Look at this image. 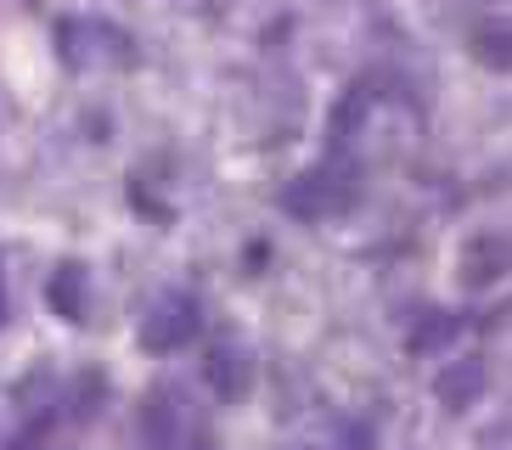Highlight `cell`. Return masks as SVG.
<instances>
[{
  "mask_svg": "<svg viewBox=\"0 0 512 450\" xmlns=\"http://www.w3.org/2000/svg\"><path fill=\"white\" fill-rule=\"evenodd\" d=\"M361 169L349 164L344 152H332L327 164L304 169L299 180H287L282 192V209L299 214V220H332V214H344L349 203H355V192H361Z\"/></svg>",
  "mask_w": 512,
  "mask_h": 450,
  "instance_id": "cell-1",
  "label": "cell"
},
{
  "mask_svg": "<svg viewBox=\"0 0 512 450\" xmlns=\"http://www.w3.org/2000/svg\"><path fill=\"white\" fill-rule=\"evenodd\" d=\"M197 332H203V310H197L192 293H164L141 315V349H152V355H175V349L192 344Z\"/></svg>",
  "mask_w": 512,
  "mask_h": 450,
  "instance_id": "cell-2",
  "label": "cell"
},
{
  "mask_svg": "<svg viewBox=\"0 0 512 450\" xmlns=\"http://www.w3.org/2000/svg\"><path fill=\"white\" fill-rule=\"evenodd\" d=\"M46 304L51 315H62V321H85L91 315V276H85V265H57L46 282Z\"/></svg>",
  "mask_w": 512,
  "mask_h": 450,
  "instance_id": "cell-3",
  "label": "cell"
},
{
  "mask_svg": "<svg viewBox=\"0 0 512 450\" xmlns=\"http://www.w3.org/2000/svg\"><path fill=\"white\" fill-rule=\"evenodd\" d=\"M57 40H62V62L85 68V62L107 57L102 45H124V34L102 29V23H79V17H62V23H57Z\"/></svg>",
  "mask_w": 512,
  "mask_h": 450,
  "instance_id": "cell-4",
  "label": "cell"
},
{
  "mask_svg": "<svg viewBox=\"0 0 512 450\" xmlns=\"http://www.w3.org/2000/svg\"><path fill=\"white\" fill-rule=\"evenodd\" d=\"M501 270H507V237H501V231H490V237L462 248V282L467 287H490Z\"/></svg>",
  "mask_w": 512,
  "mask_h": 450,
  "instance_id": "cell-5",
  "label": "cell"
},
{
  "mask_svg": "<svg viewBox=\"0 0 512 450\" xmlns=\"http://www.w3.org/2000/svg\"><path fill=\"white\" fill-rule=\"evenodd\" d=\"M248 383H254L248 355H242V349H214V355H209V389L220 394V400H242Z\"/></svg>",
  "mask_w": 512,
  "mask_h": 450,
  "instance_id": "cell-6",
  "label": "cell"
},
{
  "mask_svg": "<svg viewBox=\"0 0 512 450\" xmlns=\"http://www.w3.org/2000/svg\"><path fill=\"white\" fill-rule=\"evenodd\" d=\"M434 394L451 411H462V405H473L484 394V366L479 360H462V366H451V372H439V383H434Z\"/></svg>",
  "mask_w": 512,
  "mask_h": 450,
  "instance_id": "cell-7",
  "label": "cell"
},
{
  "mask_svg": "<svg viewBox=\"0 0 512 450\" xmlns=\"http://www.w3.org/2000/svg\"><path fill=\"white\" fill-rule=\"evenodd\" d=\"M456 332H462V315H451V310H428V315H422V327H411L406 349H411V355H428V349L451 344Z\"/></svg>",
  "mask_w": 512,
  "mask_h": 450,
  "instance_id": "cell-8",
  "label": "cell"
},
{
  "mask_svg": "<svg viewBox=\"0 0 512 450\" xmlns=\"http://www.w3.org/2000/svg\"><path fill=\"white\" fill-rule=\"evenodd\" d=\"M366 113H372V90H366V85H355V90L344 96V107L332 113V147L344 152V141L355 135V124H361Z\"/></svg>",
  "mask_w": 512,
  "mask_h": 450,
  "instance_id": "cell-9",
  "label": "cell"
},
{
  "mask_svg": "<svg viewBox=\"0 0 512 450\" xmlns=\"http://www.w3.org/2000/svg\"><path fill=\"white\" fill-rule=\"evenodd\" d=\"M479 57L490 68H507V29H479Z\"/></svg>",
  "mask_w": 512,
  "mask_h": 450,
  "instance_id": "cell-10",
  "label": "cell"
},
{
  "mask_svg": "<svg viewBox=\"0 0 512 450\" xmlns=\"http://www.w3.org/2000/svg\"><path fill=\"white\" fill-rule=\"evenodd\" d=\"M40 439H46V422H34V428H29V434H23V439H17L12 450H40Z\"/></svg>",
  "mask_w": 512,
  "mask_h": 450,
  "instance_id": "cell-11",
  "label": "cell"
},
{
  "mask_svg": "<svg viewBox=\"0 0 512 450\" xmlns=\"http://www.w3.org/2000/svg\"><path fill=\"white\" fill-rule=\"evenodd\" d=\"M0 327H6V282H0Z\"/></svg>",
  "mask_w": 512,
  "mask_h": 450,
  "instance_id": "cell-12",
  "label": "cell"
}]
</instances>
